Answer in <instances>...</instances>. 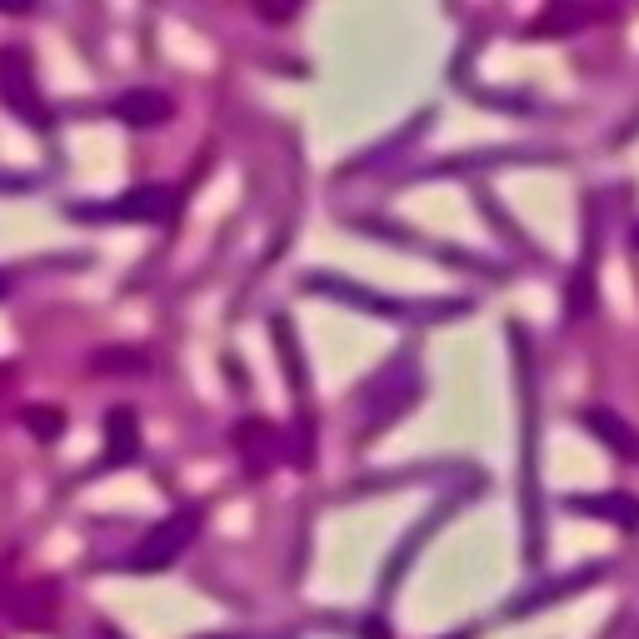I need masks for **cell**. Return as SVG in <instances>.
I'll list each match as a JSON object with an SVG mask.
<instances>
[{
  "instance_id": "cell-1",
  "label": "cell",
  "mask_w": 639,
  "mask_h": 639,
  "mask_svg": "<svg viewBox=\"0 0 639 639\" xmlns=\"http://www.w3.org/2000/svg\"><path fill=\"white\" fill-rule=\"evenodd\" d=\"M200 524H205V510H200V504H185V510L156 520L146 530V540L136 545V555L126 560V569H140V575H156V569H166L170 560H180V550L200 535Z\"/></svg>"
},
{
  "instance_id": "cell-2",
  "label": "cell",
  "mask_w": 639,
  "mask_h": 639,
  "mask_svg": "<svg viewBox=\"0 0 639 639\" xmlns=\"http://www.w3.org/2000/svg\"><path fill=\"white\" fill-rule=\"evenodd\" d=\"M75 215H85V221H95V215H105V221H160V215H170V190H130V195H120V205L75 210Z\"/></svg>"
},
{
  "instance_id": "cell-3",
  "label": "cell",
  "mask_w": 639,
  "mask_h": 639,
  "mask_svg": "<svg viewBox=\"0 0 639 639\" xmlns=\"http://www.w3.org/2000/svg\"><path fill=\"white\" fill-rule=\"evenodd\" d=\"M565 504L575 514H595V520H605V524L639 530V500H635V494H619V490H609V494H569Z\"/></svg>"
},
{
  "instance_id": "cell-4",
  "label": "cell",
  "mask_w": 639,
  "mask_h": 639,
  "mask_svg": "<svg viewBox=\"0 0 639 639\" xmlns=\"http://www.w3.org/2000/svg\"><path fill=\"white\" fill-rule=\"evenodd\" d=\"M585 425L599 435V440H605V450L625 455V460H639V440H635V430H629L625 419H615L609 409H589Z\"/></svg>"
},
{
  "instance_id": "cell-5",
  "label": "cell",
  "mask_w": 639,
  "mask_h": 639,
  "mask_svg": "<svg viewBox=\"0 0 639 639\" xmlns=\"http://www.w3.org/2000/svg\"><path fill=\"white\" fill-rule=\"evenodd\" d=\"M140 455V430H136V415H130V409H116V415H110V455H105V470H110V465H130Z\"/></svg>"
},
{
  "instance_id": "cell-6",
  "label": "cell",
  "mask_w": 639,
  "mask_h": 639,
  "mask_svg": "<svg viewBox=\"0 0 639 639\" xmlns=\"http://www.w3.org/2000/svg\"><path fill=\"white\" fill-rule=\"evenodd\" d=\"M116 110H120V120H126V126H160V120H170V100H166V95H156V90L126 95Z\"/></svg>"
},
{
  "instance_id": "cell-7",
  "label": "cell",
  "mask_w": 639,
  "mask_h": 639,
  "mask_svg": "<svg viewBox=\"0 0 639 639\" xmlns=\"http://www.w3.org/2000/svg\"><path fill=\"white\" fill-rule=\"evenodd\" d=\"M140 370H150L146 350H105V355H95V375H140Z\"/></svg>"
},
{
  "instance_id": "cell-8",
  "label": "cell",
  "mask_w": 639,
  "mask_h": 639,
  "mask_svg": "<svg viewBox=\"0 0 639 639\" xmlns=\"http://www.w3.org/2000/svg\"><path fill=\"white\" fill-rule=\"evenodd\" d=\"M25 425H35L41 435H55V430H65V415H41V409H25Z\"/></svg>"
},
{
  "instance_id": "cell-9",
  "label": "cell",
  "mask_w": 639,
  "mask_h": 639,
  "mask_svg": "<svg viewBox=\"0 0 639 639\" xmlns=\"http://www.w3.org/2000/svg\"><path fill=\"white\" fill-rule=\"evenodd\" d=\"M0 11H31V0H0Z\"/></svg>"
},
{
  "instance_id": "cell-10",
  "label": "cell",
  "mask_w": 639,
  "mask_h": 639,
  "mask_svg": "<svg viewBox=\"0 0 639 639\" xmlns=\"http://www.w3.org/2000/svg\"><path fill=\"white\" fill-rule=\"evenodd\" d=\"M365 635L370 639H390V625H365Z\"/></svg>"
},
{
  "instance_id": "cell-11",
  "label": "cell",
  "mask_w": 639,
  "mask_h": 639,
  "mask_svg": "<svg viewBox=\"0 0 639 639\" xmlns=\"http://www.w3.org/2000/svg\"><path fill=\"white\" fill-rule=\"evenodd\" d=\"M6 290H11V280H6V275H0V295H6Z\"/></svg>"
},
{
  "instance_id": "cell-12",
  "label": "cell",
  "mask_w": 639,
  "mask_h": 639,
  "mask_svg": "<svg viewBox=\"0 0 639 639\" xmlns=\"http://www.w3.org/2000/svg\"><path fill=\"white\" fill-rule=\"evenodd\" d=\"M445 639H470V635H445Z\"/></svg>"
}]
</instances>
